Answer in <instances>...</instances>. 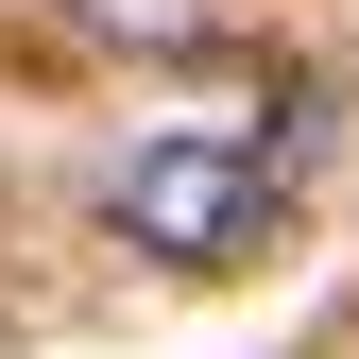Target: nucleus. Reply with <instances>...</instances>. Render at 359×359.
Returning <instances> with one entry per match:
<instances>
[{
    "label": "nucleus",
    "instance_id": "f257e3e1",
    "mask_svg": "<svg viewBox=\"0 0 359 359\" xmlns=\"http://www.w3.org/2000/svg\"><path fill=\"white\" fill-rule=\"evenodd\" d=\"M257 205H274V154H257V137H154V154L103 189V222H120L137 257H240Z\"/></svg>",
    "mask_w": 359,
    "mask_h": 359
},
{
    "label": "nucleus",
    "instance_id": "f03ea898",
    "mask_svg": "<svg viewBox=\"0 0 359 359\" xmlns=\"http://www.w3.org/2000/svg\"><path fill=\"white\" fill-rule=\"evenodd\" d=\"M86 34H120V52H154V69H189V52H222V0H69Z\"/></svg>",
    "mask_w": 359,
    "mask_h": 359
}]
</instances>
